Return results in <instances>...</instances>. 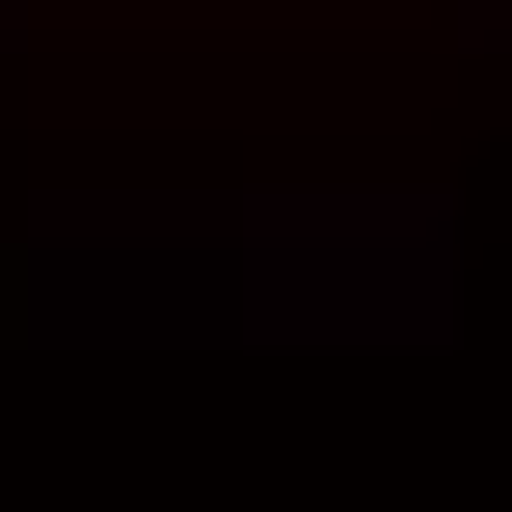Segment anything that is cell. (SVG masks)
<instances>
[{
    "label": "cell",
    "mask_w": 512,
    "mask_h": 512,
    "mask_svg": "<svg viewBox=\"0 0 512 512\" xmlns=\"http://www.w3.org/2000/svg\"><path fill=\"white\" fill-rule=\"evenodd\" d=\"M486 27H512V0H486Z\"/></svg>",
    "instance_id": "obj_1"
}]
</instances>
